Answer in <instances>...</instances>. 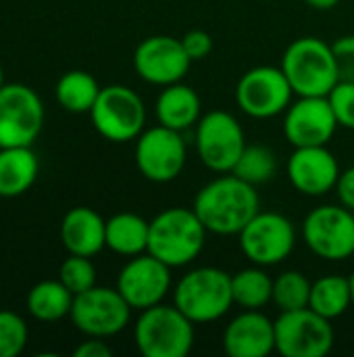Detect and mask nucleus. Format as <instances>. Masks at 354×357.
<instances>
[{
	"label": "nucleus",
	"instance_id": "1",
	"mask_svg": "<svg viewBox=\"0 0 354 357\" xmlns=\"http://www.w3.org/2000/svg\"><path fill=\"white\" fill-rule=\"evenodd\" d=\"M192 209L209 232L236 236L261 211V201L252 184L225 174L198 190Z\"/></svg>",
	"mask_w": 354,
	"mask_h": 357
},
{
	"label": "nucleus",
	"instance_id": "2",
	"mask_svg": "<svg viewBox=\"0 0 354 357\" xmlns=\"http://www.w3.org/2000/svg\"><path fill=\"white\" fill-rule=\"evenodd\" d=\"M207 228L194 209L169 207L150 222L148 251L169 268L192 264L204 249Z\"/></svg>",
	"mask_w": 354,
	"mask_h": 357
},
{
	"label": "nucleus",
	"instance_id": "3",
	"mask_svg": "<svg viewBox=\"0 0 354 357\" xmlns=\"http://www.w3.org/2000/svg\"><path fill=\"white\" fill-rule=\"evenodd\" d=\"M280 67L296 96H328L340 82L332 44L313 36L294 40L284 50Z\"/></svg>",
	"mask_w": 354,
	"mask_h": 357
},
{
	"label": "nucleus",
	"instance_id": "4",
	"mask_svg": "<svg viewBox=\"0 0 354 357\" xmlns=\"http://www.w3.org/2000/svg\"><path fill=\"white\" fill-rule=\"evenodd\" d=\"M173 305L194 324H211L234 307L232 276L219 268L190 270L173 289Z\"/></svg>",
	"mask_w": 354,
	"mask_h": 357
},
{
	"label": "nucleus",
	"instance_id": "5",
	"mask_svg": "<svg viewBox=\"0 0 354 357\" xmlns=\"http://www.w3.org/2000/svg\"><path fill=\"white\" fill-rule=\"evenodd\" d=\"M134 341L144 357H186L194 347V322L175 305H152L140 312Z\"/></svg>",
	"mask_w": 354,
	"mask_h": 357
},
{
	"label": "nucleus",
	"instance_id": "6",
	"mask_svg": "<svg viewBox=\"0 0 354 357\" xmlns=\"http://www.w3.org/2000/svg\"><path fill=\"white\" fill-rule=\"evenodd\" d=\"M90 117L102 138L111 142H129L144 132L146 107L136 90L113 84L100 90Z\"/></svg>",
	"mask_w": 354,
	"mask_h": 357
},
{
	"label": "nucleus",
	"instance_id": "7",
	"mask_svg": "<svg viewBox=\"0 0 354 357\" xmlns=\"http://www.w3.org/2000/svg\"><path fill=\"white\" fill-rule=\"evenodd\" d=\"M336 341L332 320L311 307L282 312L275 320V351L284 357H325Z\"/></svg>",
	"mask_w": 354,
	"mask_h": 357
},
{
	"label": "nucleus",
	"instance_id": "8",
	"mask_svg": "<svg viewBox=\"0 0 354 357\" xmlns=\"http://www.w3.org/2000/svg\"><path fill=\"white\" fill-rule=\"evenodd\" d=\"M69 318L86 337L108 339L125 331L131 318V307L117 289L92 287L75 295Z\"/></svg>",
	"mask_w": 354,
	"mask_h": 357
},
{
	"label": "nucleus",
	"instance_id": "9",
	"mask_svg": "<svg viewBox=\"0 0 354 357\" xmlns=\"http://www.w3.org/2000/svg\"><path fill=\"white\" fill-rule=\"evenodd\" d=\"M44 105L40 94L25 84L0 88V149L31 146L44 128Z\"/></svg>",
	"mask_w": 354,
	"mask_h": 357
},
{
	"label": "nucleus",
	"instance_id": "10",
	"mask_svg": "<svg viewBox=\"0 0 354 357\" xmlns=\"http://www.w3.org/2000/svg\"><path fill=\"white\" fill-rule=\"evenodd\" d=\"M196 153L217 174H230L246 149L240 121L227 111H209L196 123Z\"/></svg>",
	"mask_w": 354,
	"mask_h": 357
},
{
	"label": "nucleus",
	"instance_id": "11",
	"mask_svg": "<svg viewBox=\"0 0 354 357\" xmlns=\"http://www.w3.org/2000/svg\"><path fill=\"white\" fill-rule=\"evenodd\" d=\"M244 257L261 268L277 266L296 245V228L292 220L277 211H259L238 234Z\"/></svg>",
	"mask_w": 354,
	"mask_h": 357
},
{
	"label": "nucleus",
	"instance_id": "12",
	"mask_svg": "<svg viewBox=\"0 0 354 357\" xmlns=\"http://www.w3.org/2000/svg\"><path fill=\"white\" fill-rule=\"evenodd\" d=\"M307 247L325 261H344L354 253V211L340 205L315 207L303 224Z\"/></svg>",
	"mask_w": 354,
	"mask_h": 357
},
{
	"label": "nucleus",
	"instance_id": "13",
	"mask_svg": "<svg viewBox=\"0 0 354 357\" xmlns=\"http://www.w3.org/2000/svg\"><path fill=\"white\" fill-rule=\"evenodd\" d=\"M294 90L282 67L259 65L248 69L236 86L238 107L255 119H269L286 113Z\"/></svg>",
	"mask_w": 354,
	"mask_h": 357
},
{
	"label": "nucleus",
	"instance_id": "14",
	"mask_svg": "<svg viewBox=\"0 0 354 357\" xmlns=\"http://www.w3.org/2000/svg\"><path fill=\"white\" fill-rule=\"evenodd\" d=\"M136 165L140 174L156 184L175 180L186 167V142L182 132L152 126L136 138Z\"/></svg>",
	"mask_w": 354,
	"mask_h": 357
},
{
	"label": "nucleus",
	"instance_id": "15",
	"mask_svg": "<svg viewBox=\"0 0 354 357\" xmlns=\"http://www.w3.org/2000/svg\"><path fill=\"white\" fill-rule=\"evenodd\" d=\"M171 270L167 264L150 253L131 257L117 278V291L131 310H148L163 303L171 291Z\"/></svg>",
	"mask_w": 354,
	"mask_h": 357
},
{
	"label": "nucleus",
	"instance_id": "16",
	"mask_svg": "<svg viewBox=\"0 0 354 357\" xmlns=\"http://www.w3.org/2000/svg\"><path fill=\"white\" fill-rule=\"evenodd\" d=\"M192 59L188 56L182 38L173 36H150L136 46L134 67L136 73L154 86L177 84L186 77Z\"/></svg>",
	"mask_w": 354,
	"mask_h": 357
},
{
	"label": "nucleus",
	"instance_id": "17",
	"mask_svg": "<svg viewBox=\"0 0 354 357\" xmlns=\"http://www.w3.org/2000/svg\"><path fill=\"white\" fill-rule=\"evenodd\" d=\"M338 130L328 96H298L284 117V134L296 146H325Z\"/></svg>",
	"mask_w": 354,
	"mask_h": 357
},
{
	"label": "nucleus",
	"instance_id": "18",
	"mask_svg": "<svg viewBox=\"0 0 354 357\" xmlns=\"http://www.w3.org/2000/svg\"><path fill=\"white\" fill-rule=\"evenodd\" d=\"M288 178L300 195L321 197L336 188L340 165L328 144L296 146L288 159Z\"/></svg>",
	"mask_w": 354,
	"mask_h": 357
},
{
	"label": "nucleus",
	"instance_id": "19",
	"mask_svg": "<svg viewBox=\"0 0 354 357\" xmlns=\"http://www.w3.org/2000/svg\"><path fill=\"white\" fill-rule=\"evenodd\" d=\"M223 349L230 357H267L275 351V322L261 310H242L225 326Z\"/></svg>",
	"mask_w": 354,
	"mask_h": 357
},
{
	"label": "nucleus",
	"instance_id": "20",
	"mask_svg": "<svg viewBox=\"0 0 354 357\" xmlns=\"http://www.w3.org/2000/svg\"><path fill=\"white\" fill-rule=\"evenodd\" d=\"M61 241L69 255L94 257L106 247V220L90 207H73L61 222Z\"/></svg>",
	"mask_w": 354,
	"mask_h": 357
},
{
	"label": "nucleus",
	"instance_id": "21",
	"mask_svg": "<svg viewBox=\"0 0 354 357\" xmlns=\"http://www.w3.org/2000/svg\"><path fill=\"white\" fill-rule=\"evenodd\" d=\"M161 126L184 132L200 119V96L194 88L177 82L163 88L154 107Z\"/></svg>",
	"mask_w": 354,
	"mask_h": 357
},
{
	"label": "nucleus",
	"instance_id": "22",
	"mask_svg": "<svg viewBox=\"0 0 354 357\" xmlns=\"http://www.w3.org/2000/svg\"><path fill=\"white\" fill-rule=\"evenodd\" d=\"M40 172L38 155L31 146L0 149V197L15 199L25 195Z\"/></svg>",
	"mask_w": 354,
	"mask_h": 357
},
{
	"label": "nucleus",
	"instance_id": "23",
	"mask_svg": "<svg viewBox=\"0 0 354 357\" xmlns=\"http://www.w3.org/2000/svg\"><path fill=\"white\" fill-rule=\"evenodd\" d=\"M150 222L136 213H117L106 220V247L123 257H136L148 251Z\"/></svg>",
	"mask_w": 354,
	"mask_h": 357
},
{
	"label": "nucleus",
	"instance_id": "24",
	"mask_svg": "<svg viewBox=\"0 0 354 357\" xmlns=\"http://www.w3.org/2000/svg\"><path fill=\"white\" fill-rule=\"evenodd\" d=\"M73 299L61 280H42L27 293V312L40 322H58L71 314Z\"/></svg>",
	"mask_w": 354,
	"mask_h": 357
},
{
	"label": "nucleus",
	"instance_id": "25",
	"mask_svg": "<svg viewBox=\"0 0 354 357\" xmlns=\"http://www.w3.org/2000/svg\"><path fill=\"white\" fill-rule=\"evenodd\" d=\"M309 307L328 320H336L344 316L353 307L351 278L344 276H323L311 284V301Z\"/></svg>",
	"mask_w": 354,
	"mask_h": 357
},
{
	"label": "nucleus",
	"instance_id": "26",
	"mask_svg": "<svg viewBox=\"0 0 354 357\" xmlns=\"http://www.w3.org/2000/svg\"><path fill=\"white\" fill-rule=\"evenodd\" d=\"M100 90L102 88L98 86V82L92 73L73 69V71H67L58 79L56 100L69 113H90Z\"/></svg>",
	"mask_w": 354,
	"mask_h": 357
},
{
	"label": "nucleus",
	"instance_id": "27",
	"mask_svg": "<svg viewBox=\"0 0 354 357\" xmlns=\"http://www.w3.org/2000/svg\"><path fill=\"white\" fill-rule=\"evenodd\" d=\"M232 295L234 305L242 310H263L273 299V278L261 266L252 264V268L232 276Z\"/></svg>",
	"mask_w": 354,
	"mask_h": 357
},
{
	"label": "nucleus",
	"instance_id": "28",
	"mask_svg": "<svg viewBox=\"0 0 354 357\" xmlns=\"http://www.w3.org/2000/svg\"><path fill=\"white\" fill-rule=\"evenodd\" d=\"M277 172V157L269 146L263 144H246V149L242 151L238 163L234 165V169L230 174L242 178L244 182L259 186L269 182Z\"/></svg>",
	"mask_w": 354,
	"mask_h": 357
},
{
	"label": "nucleus",
	"instance_id": "29",
	"mask_svg": "<svg viewBox=\"0 0 354 357\" xmlns=\"http://www.w3.org/2000/svg\"><path fill=\"white\" fill-rule=\"evenodd\" d=\"M311 284L313 282H309V278L303 272L288 270V272L280 274L273 280V299H271V303H275V307L280 312H294V310L309 307Z\"/></svg>",
	"mask_w": 354,
	"mask_h": 357
},
{
	"label": "nucleus",
	"instance_id": "30",
	"mask_svg": "<svg viewBox=\"0 0 354 357\" xmlns=\"http://www.w3.org/2000/svg\"><path fill=\"white\" fill-rule=\"evenodd\" d=\"M58 280L73 293L79 295L92 287H96V268L90 261V257L83 255H71L61 264Z\"/></svg>",
	"mask_w": 354,
	"mask_h": 357
},
{
	"label": "nucleus",
	"instance_id": "31",
	"mask_svg": "<svg viewBox=\"0 0 354 357\" xmlns=\"http://www.w3.org/2000/svg\"><path fill=\"white\" fill-rule=\"evenodd\" d=\"M25 320L8 310H0V357H17L27 345Z\"/></svg>",
	"mask_w": 354,
	"mask_h": 357
},
{
	"label": "nucleus",
	"instance_id": "32",
	"mask_svg": "<svg viewBox=\"0 0 354 357\" xmlns=\"http://www.w3.org/2000/svg\"><path fill=\"white\" fill-rule=\"evenodd\" d=\"M332 111L340 128L354 130V82L340 79L328 94Z\"/></svg>",
	"mask_w": 354,
	"mask_h": 357
},
{
	"label": "nucleus",
	"instance_id": "33",
	"mask_svg": "<svg viewBox=\"0 0 354 357\" xmlns=\"http://www.w3.org/2000/svg\"><path fill=\"white\" fill-rule=\"evenodd\" d=\"M340 79L354 82V36H342L332 44Z\"/></svg>",
	"mask_w": 354,
	"mask_h": 357
},
{
	"label": "nucleus",
	"instance_id": "34",
	"mask_svg": "<svg viewBox=\"0 0 354 357\" xmlns=\"http://www.w3.org/2000/svg\"><path fill=\"white\" fill-rule=\"evenodd\" d=\"M182 44H184L188 56L192 59V63H194V61L207 59V56L211 54V50H213V38H211L207 31H202V29H192V31H188V33L182 38Z\"/></svg>",
	"mask_w": 354,
	"mask_h": 357
},
{
	"label": "nucleus",
	"instance_id": "35",
	"mask_svg": "<svg viewBox=\"0 0 354 357\" xmlns=\"http://www.w3.org/2000/svg\"><path fill=\"white\" fill-rule=\"evenodd\" d=\"M336 192L340 199V205L348 207L354 211V165L348 167L346 172H340L338 184H336Z\"/></svg>",
	"mask_w": 354,
	"mask_h": 357
},
{
	"label": "nucleus",
	"instance_id": "36",
	"mask_svg": "<svg viewBox=\"0 0 354 357\" xmlns=\"http://www.w3.org/2000/svg\"><path fill=\"white\" fill-rule=\"evenodd\" d=\"M75 357H111L113 356V349L104 343V339H98V337H88V341H83L75 351Z\"/></svg>",
	"mask_w": 354,
	"mask_h": 357
},
{
	"label": "nucleus",
	"instance_id": "37",
	"mask_svg": "<svg viewBox=\"0 0 354 357\" xmlns=\"http://www.w3.org/2000/svg\"><path fill=\"white\" fill-rule=\"evenodd\" d=\"M311 8H317V10H330L334 8L340 0H305Z\"/></svg>",
	"mask_w": 354,
	"mask_h": 357
},
{
	"label": "nucleus",
	"instance_id": "38",
	"mask_svg": "<svg viewBox=\"0 0 354 357\" xmlns=\"http://www.w3.org/2000/svg\"><path fill=\"white\" fill-rule=\"evenodd\" d=\"M351 293H353V307H354V274L351 276Z\"/></svg>",
	"mask_w": 354,
	"mask_h": 357
},
{
	"label": "nucleus",
	"instance_id": "39",
	"mask_svg": "<svg viewBox=\"0 0 354 357\" xmlns=\"http://www.w3.org/2000/svg\"><path fill=\"white\" fill-rule=\"evenodd\" d=\"M4 86V71H2V67H0V88Z\"/></svg>",
	"mask_w": 354,
	"mask_h": 357
}]
</instances>
